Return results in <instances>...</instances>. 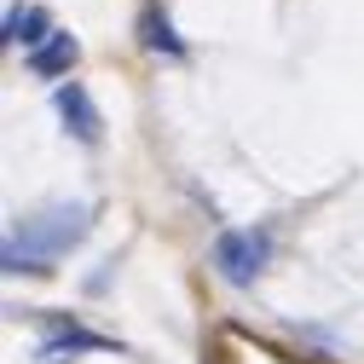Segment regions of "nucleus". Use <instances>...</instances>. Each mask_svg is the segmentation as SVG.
Returning <instances> with one entry per match:
<instances>
[{"label": "nucleus", "instance_id": "2", "mask_svg": "<svg viewBox=\"0 0 364 364\" xmlns=\"http://www.w3.org/2000/svg\"><path fill=\"white\" fill-rule=\"evenodd\" d=\"M266 260H272V232H266V225L220 232V243H214V266H220L237 289H255V278L266 272Z\"/></svg>", "mask_w": 364, "mask_h": 364}, {"label": "nucleus", "instance_id": "6", "mask_svg": "<svg viewBox=\"0 0 364 364\" xmlns=\"http://www.w3.org/2000/svg\"><path fill=\"white\" fill-rule=\"evenodd\" d=\"M139 41H145L151 53H168V58H186V53H191L186 41L173 35V23H168V12H162V6H145V18H139Z\"/></svg>", "mask_w": 364, "mask_h": 364}, {"label": "nucleus", "instance_id": "7", "mask_svg": "<svg viewBox=\"0 0 364 364\" xmlns=\"http://www.w3.org/2000/svg\"><path fill=\"white\" fill-rule=\"evenodd\" d=\"M53 330H58V336H53L47 347H105V353L116 347L110 336H93V330H81V324H70V318H53Z\"/></svg>", "mask_w": 364, "mask_h": 364}, {"label": "nucleus", "instance_id": "5", "mask_svg": "<svg viewBox=\"0 0 364 364\" xmlns=\"http://www.w3.org/2000/svg\"><path fill=\"white\" fill-rule=\"evenodd\" d=\"M75 58H81V41H75L70 29H58L47 47H35V53H29V70H35V75H47V81H58V75H70Z\"/></svg>", "mask_w": 364, "mask_h": 364}, {"label": "nucleus", "instance_id": "4", "mask_svg": "<svg viewBox=\"0 0 364 364\" xmlns=\"http://www.w3.org/2000/svg\"><path fill=\"white\" fill-rule=\"evenodd\" d=\"M58 29H53V18H47V6H6V47H23V53H35V47H47Z\"/></svg>", "mask_w": 364, "mask_h": 364}, {"label": "nucleus", "instance_id": "1", "mask_svg": "<svg viewBox=\"0 0 364 364\" xmlns=\"http://www.w3.org/2000/svg\"><path fill=\"white\" fill-rule=\"evenodd\" d=\"M93 232V208L87 203H58V208H41L23 214L12 232H6V272H29V278H47V272Z\"/></svg>", "mask_w": 364, "mask_h": 364}, {"label": "nucleus", "instance_id": "3", "mask_svg": "<svg viewBox=\"0 0 364 364\" xmlns=\"http://www.w3.org/2000/svg\"><path fill=\"white\" fill-rule=\"evenodd\" d=\"M53 116L64 122V133H70L75 145H99V139H105L99 105H93V93H87V87H75V81H64L58 93H53Z\"/></svg>", "mask_w": 364, "mask_h": 364}]
</instances>
